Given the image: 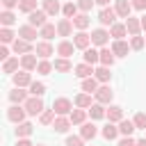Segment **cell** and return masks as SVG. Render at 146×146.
Wrapping results in <instances>:
<instances>
[{
	"label": "cell",
	"mask_w": 146,
	"mask_h": 146,
	"mask_svg": "<svg viewBox=\"0 0 146 146\" xmlns=\"http://www.w3.org/2000/svg\"><path fill=\"white\" fill-rule=\"evenodd\" d=\"M25 112L32 114V116L41 114V112H43V100H41V96H32V98H27V100H25Z\"/></svg>",
	"instance_id": "obj_1"
},
{
	"label": "cell",
	"mask_w": 146,
	"mask_h": 146,
	"mask_svg": "<svg viewBox=\"0 0 146 146\" xmlns=\"http://www.w3.org/2000/svg\"><path fill=\"white\" fill-rule=\"evenodd\" d=\"M52 110H55V114H57V116H66V114H71V112H73V105H71V100H68V98H57V100L52 103Z\"/></svg>",
	"instance_id": "obj_2"
},
{
	"label": "cell",
	"mask_w": 146,
	"mask_h": 146,
	"mask_svg": "<svg viewBox=\"0 0 146 146\" xmlns=\"http://www.w3.org/2000/svg\"><path fill=\"white\" fill-rule=\"evenodd\" d=\"M46 16H48V14H46L43 9H34V11L30 14L27 21H30L32 27H43V25H46Z\"/></svg>",
	"instance_id": "obj_3"
},
{
	"label": "cell",
	"mask_w": 146,
	"mask_h": 146,
	"mask_svg": "<svg viewBox=\"0 0 146 146\" xmlns=\"http://www.w3.org/2000/svg\"><path fill=\"white\" fill-rule=\"evenodd\" d=\"M114 18H116V9H110V7H103L100 9V14H98V21L103 23V25H114Z\"/></svg>",
	"instance_id": "obj_4"
},
{
	"label": "cell",
	"mask_w": 146,
	"mask_h": 146,
	"mask_svg": "<svg viewBox=\"0 0 146 146\" xmlns=\"http://www.w3.org/2000/svg\"><path fill=\"white\" fill-rule=\"evenodd\" d=\"M25 107H18V105H14V107H9V112H7V116H9V121H14V123H23V119H25Z\"/></svg>",
	"instance_id": "obj_5"
},
{
	"label": "cell",
	"mask_w": 146,
	"mask_h": 146,
	"mask_svg": "<svg viewBox=\"0 0 146 146\" xmlns=\"http://www.w3.org/2000/svg\"><path fill=\"white\" fill-rule=\"evenodd\" d=\"M71 32H73V21L71 18H62L57 23V34L59 36H71Z\"/></svg>",
	"instance_id": "obj_6"
},
{
	"label": "cell",
	"mask_w": 146,
	"mask_h": 146,
	"mask_svg": "<svg viewBox=\"0 0 146 146\" xmlns=\"http://www.w3.org/2000/svg\"><path fill=\"white\" fill-rule=\"evenodd\" d=\"M18 36H21V39H25V41H34L39 34H36V27H32V25L27 23V25L18 27Z\"/></svg>",
	"instance_id": "obj_7"
},
{
	"label": "cell",
	"mask_w": 146,
	"mask_h": 146,
	"mask_svg": "<svg viewBox=\"0 0 146 146\" xmlns=\"http://www.w3.org/2000/svg\"><path fill=\"white\" fill-rule=\"evenodd\" d=\"M107 39H110V32L107 30H94L91 32V43H96V46H105L107 43Z\"/></svg>",
	"instance_id": "obj_8"
},
{
	"label": "cell",
	"mask_w": 146,
	"mask_h": 146,
	"mask_svg": "<svg viewBox=\"0 0 146 146\" xmlns=\"http://www.w3.org/2000/svg\"><path fill=\"white\" fill-rule=\"evenodd\" d=\"M116 16H121V18H130V9H132V5L128 2V0H116Z\"/></svg>",
	"instance_id": "obj_9"
},
{
	"label": "cell",
	"mask_w": 146,
	"mask_h": 146,
	"mask_svg": "<svg viewBox=\"0 0 146 146\" xmlns=\"http://www.w3.org/2000/svg\"><path fill=\"white\" fill-rule=\"evenodd\" d=\"M73 43H75V48L87 50V48H89V43H91V34H87V32H78V34H75V39H73Z\"/></svg>",
	"instance_id": "obj_10"
},
{
	"label": "cell",
	"mask_w": 146,
	"mask_h": 146,
	"mask_svg": "<svg viewBox=\"0 0 146 146\" xmlns=\"http://www.w3.org/2000/svg\"><path fill=\"white\" fill-rule=\"evenodd\" d=\"M94 96H96V100H98L100 105H105V103H110V100H112V96H114V94H112V89H110V87H98V91H96Z\"/></svg>",
	"instance_id": "obj_11"
},
{
	"label": "cell",
	"mask_w": 146,
	"mask_h": 146,
	"mask_svg": "<svg viewBox=\"0 0 146 146\" xmlns=\"http://www.w3.org/2000/svg\"><path fill=\"white\" fill-rule=\"evenodd\" d=\"M14 52H16V55H27V52H32L30 41H25V39H16V41H14Z\"/></svg>",
	"instance_id": "obj_12"
},
{
	"label": "cell",
	"mask_w": 146,
	"mask_h": 146,
	"mask_svg": "<svg viewBox=\"0 0 146 146\" xmlns=\"http://www.w3.org/2000/svg\"><path fill=\"white\" fill-rule=\"evenodd\" d=\"M21 66H23V71H32V68L39 66V62H36V57H34L32 52H27V55L21 57Z\"/></svg>",
	"instance_id": "obj_13"
},
{
	"label": "cell",
	"mask_w": 146,
	"mask_h": 146,
	"mask_svg": "<svg viewBox=\"0 0 146 146\" xmlns=\"http://www.w3.org/2000/svg\"><path fill=\"white\" fill-rule=\"evenodd\" d=\"M128 50H130V48H128V43H125L123 39H119V41H114V43H112V52H114L116 57H125V55H128Z\"/></svg>",
	"instance_id": "obj_14"
},
{
	"label": "cell",
	"mask_w": 146,
	"mask_h": 146,
	"mask_svg": "<svg viewBox=\"0 0 146 146\" xmlns=\"http://www.w3.org/2000/svg\"><path fill=\"white\" fill-rule=\"evenodd\" d=\"M34 52H36L39 57H43V59H46V57H50V55H52V46H50L48 41H39V43H36V48H34Z\"/></svg>",
	"instance_id": "obj_15"
},
{
	"label": "cell",
	"mask_w": 146,
	"mask_h": 146,
	"mask_svg": "<svg viewBox=\"0 0 146 146\" xmlns=\"http://www.w3.org/2000/svg\"><path fill=\"white\" fill-rule=\"evenodd\" d=\"M107 119H110V123L123 121V110H121L119 105H110V110H107Z\"/></svg>",
	"instance_id": "obj_16"
},
{
	"label": "cell",
	"mask_w": 146,
	"mask_h": 146,
	"mask_svg": "<svg viewBox=\"0 0 146 146\" xmlns=\"http://www.w3.org/2000/svg\"><path fill=\"white\" fill-rule=\"evenodd\" d=\"M59 0H43V11L48 14V16H57L59 14Z\"/></svg>",
	"instance_id": "obj_17"
},
{
	"label": "cell",
	"mask_w": 146,
	"mask_h": 146,
	"mask_svg": "<svg viewBox=\"0 0 146 146\" xmlns=\"http://www.w3.org/2000/svg\"><path fill=\"white\" fill-rule=\"evenodd\" d=\"M14 84H16V87H27V84H32V78H30V73H27V71H21V73H16V75H14Z\"/></svg>",
	"instance_id": "obj_18"
},
{
	"label": "cell",
	"mask_w": 146,
	"mask_h": 146,
	"mask_svg": "<svg viewBox=\"0 0 146 146\" xmlns=\"http://www.w3.org/2000/svg\"><path fill=\"white\" fill-rule=\"evenodd\" d=\"M82 91L84 94H96L98 91V80L96 78H84L82 80Z\"/></svg>",
	"instance_id": "obj_19"
},
{
	"label": "cell",
	"mask_w": 146,
	"mask_h": 146,
	"mask_svg": "<svg viewBox=\"0 0 146 146\" xmlns=\"http://www.w3.org/2000/svg\"><path fill=\"white\" fill-rule=\"evenodd\" d=\"M52 128H55L57 132H66V130L71 128V119H66V116H57V119L52 121Z\"/></svg>",
	"instance_id": "obj_20"
},
{
	"label": "cell",
	"mask_w": 146,
	"mask_h": 146,
	"mask_svg": "<svg viewBox=\"0 0 146 146\" xmlns=\"http://www.w3.org/2000/svg\"><path fill=\"white\" fill-rule=\"evenodd\" d=\"M135 130H137V128H135V121H125V119L119 121V132H121L123 137H130Z\"/></svg>",
	"instance_id": "obj_21"
},
{
	"label": "cell",
	"mask_w": 146,
	"mask_h": 146,
	"mask_svg": "<svg viewBox=\"0 0 146 146\" xmlns=\"http://www.w3.org/2000/svg\"><path fill=\"white\" fill-rule=\"evenodd\" d=\"M125 30H128L132 36H137L139 30H141V21H137V18H125Z\"/></svg>",
	"instance_id": "obj_22"
},
{
	"label": "cell",
	"mask_w": 146,
	"mask_h": 146,
	"mask_svg": "<svg viewBox=\"0 0 146 146\" xmlns=\"http://www.w3.org/2000/svg\"><path fill=\"white\" fill-rule=\"evenodd\" d=\"M32 123H27V121H23V123H18V128H16V137H21V139H25V137H30L32 135Z\"/></svg>",
	"instance_id": "obj_23"
},
{
	"label": "cell",
	"mask_w": 146,
	"mask_h": 146,
	"mask_svg": "<svg viewBox=\"0 0 146 146\" xmlns=\"http://www.w3.org/2000/svg\"><path fill=\"white\" fill-rule=\"evenodd\" d=\"M96 132H98V130H96V125H94V123H82L80 137H82V139H94V137H96Z\"/></svg>",
	"instance_id": "obj_24"
},
{
	"label": "cell",
	"mask_w": 146,
	"mask_h": 146,
	"mask_svg": "<svg viewBox=\"0 0 146 146\" xmlns=\"http://www.w3.org/2000/svg\"><path fill=\"white\" fill-rule=\"evenodd\" d=\"M125 32H128V30H125V23H114V25L110 27V34H112L116 41H119L121 36H125Z\"/></svg>",
	"instance_id": "obj_25"
},
{
	"label": "cell",
	"mask_w": 146,
	"mask_h": 146,
	"mask_svg": "<svg viewBox=\"0 0 146 146\" xmlns=\"http://www.w3.org/2000/svg\"><path fill=\"white\" fill-rule=\"evenodd\" d=\"M73 48H75V43H71V41H62V43L57 46V52H59L62 57H71V55H73Z\"/></svg>",
	"instance_id": "obj_26"
},
{
	"label": "cell",
	"mask_w": 146,
	"mask_h": 146,
	"mask_svg": "<svg viewBox=\"0 0 146 146\" xmlns=\"http://www.w3.org/2000/svg\"><path fill=\"white\" fill-rule=\"evenodd\" d=\"M114 57H116V55H114L110 48H103V50H100V64H103V66H112V64H114Z\"/></svg>",
	"instance_id": "obj_27"
},
{
	"label": "cell",
	"mask_w": 146,
	"mask_h": 146,
	"mask_svg": "<svg viewBox=\"0 0 146 146\" xmlns=\"http://www.w3.org/2000/svg\"><path fill=\"white\" fill-rule=\"evenodd\" d=\"M91 73H94V68H91V64H78L75 66V75L78 78H91Z\"/></svg>",
	"instance_id": "obj_28"
},
{
	"label": "cell",
	"mask_w": 146,
	"mask_h": 146,
	"mask_svg": "<svg viewBox=\"0 0 146 146\" xmlns=\"http://www.w3.org/2000/svg\"><path fill=\"white\" fill-rule=\"evenodd\" d=\"M96 62H100V52L94 48H87L84 50V64H96Z\"/></svg>",
	"instance_id": "obj_29"
},
{
	"label": "cell",
	"mask_w": 146,
	"mask_h": 146,
	"mask_svg": "<svg viewBox=\"0 0 146 146\" xmlns=\"http://www.w3.org/2000/svg\"><path fill=\"white\" fill-rule=\"evenodd\" d=\"M52 66H55V71H59V73H68V71L73 68V66H71V62H68L66 57H62V59H55V64H52Z\"/></svg>",
	"instance_id": "obj_30"
},
{
	"label": "cell",
	"mask_w": 146,
	"mask_h": 146,
	"mask_svg": "<svg viewBox=\"0 0 146 146\" xmlns=\"http://www.w3.org/2000/svg\"><path fill=\"white\" fill-rule=\"evenodd\" d=\"M89 114H91V119H103V116H107V110L100 103H96V105L89 107Z\"/></svg>",
	"instance_id": "obj_31"
},
{
	"label": "cell",
	"mask_w": 146,
	"mask_h": 146,
	"mask_svg": "<svg viewBox=\"0 0 146 146\" xmlns=\"http://www.w3.org/2000/svg\"><path fill=\"white\" fill-rule=\"evenodd\" d=\"M55 32H57V27H55V25H50V23H46V25L39 30V36H43V39L48 41V39H52V36H55Z\"/></svg>",
	"instance_id": "obj_32"
},
{
	"label": "cell",
	"mask_w": 146,
	"mask_h": 146,
	"mask_svg": "<svg viewBox=\"0 0 146 146\" xmlns=\"http://www.w3.org/2000/svg\"><path fill=\"white\" fill-rule=\"evenodd\" d=\"M94 73H96L94 78H96L98 82H107V80H110V66H98Z\"/></svg>",
	"instance_id": "obj_33"
},
{
	"label": "cell",
	"mask_w": 146,
	"mask_h": 146,
	"mask_svg": "<svg viewBox=\"0 0 146 146\" xmlns=\"http://www.w3.org/2000/svg\"><path fill=\"white\" fill-rule=\"evenodd\" d=\"M75 105H78L80 110L91 107V94H80V96H75Z\"/></svg>",
	"instance_id": "obj_34"
},
{
	"label": "cell",
	"mask_w": 146,
	"mask_h": 146,
	"mask_svg": "<svg viewBox=\"0 0 146 146\" xmlns=\"http://www.w3.org/2000/svg\"><path fill=\"white\" fill-rule=\"evenodd\" d=\"M73 25H75V27H78V30L82 32V30H84V27L89 25V16H87V14H78V16L73 18Z\"/></svg>",
	"instance_id": "obj_35"
},
{
	"label": "cell",
	"mask_w": 146,
	"mask_h": 146,
	"mask_svg": "<svg viewBox=\"0 0 146 146\" xmlns=\"http://www.w3.org/2000/svg\"><path fill=\"white\" fill-rule=\"evenodd\" d=\"M116 135H119V128H116L114 123H107V125L103 128V137H105V139H116Z\"/></svg>",
	"instance_id": "obj_36"
},
{
	"label": "cell",
	"mask_w": 146,
	"mask_h": 146,
	"mask_svg": "<svg viewBox=\"0 0 146 146\" xmlns=\"http://www.w3.org/2000/svg\"><path fill=\"white\" fill-rule=\"evenodd\" d=\"M62 11H64V16H66V18H71V21H73V18L78 16V5L68 2V5H64V7H62Z\"/></svg>",
	"instance_id": "obj_37"
},
{
	"label": "cell",
	"mask_w": 146,
	"mask_h": 146,
	"mask_svg": "<svg viewBox=\"0 0 146 146\" xmlns=\"http://www.w3.org/2000/svg\"><path fill=\"white\" fill-rule=\"evenodd\" d=\"M16 68H18V59H16V57L5 59V64H2V71H5V73H14Z\"/></svg>",
	"instance_id": "obj_38"
},
{
	"label": "cell",
	"mask_w": 146,
	"mask_h": 146,
	"mask_svg": "<svg viewBox=\"0 0 146 146\" xmlns=\"http://www.w3.org/2000/svg\"><path fill=\"white\" fill-rule=\"evenodd\" d=\"M84 116H87L84 110H73L68 119H71V123H78V125H80V123H84Z\"/></svg>",
	"instance_id": "obj_39"
},
{
	"label": "cell",
	"mask_w": 146,
	"mask_h": 146,
	"mask_svg": "<svg viewBox=\"0 0 146 146\" xmlns=\"http://www.w3.org/2000/svg\"><path fill=\"white\" fill-rule=\"evenodd\" d=\"M18 9H21V11L32 14V11L36 9V0H21V2H18Z\"/></svg>",
	"instance_id": "obj_40"
},
{
	"label": "cell",
	"mask_w": 146,
	"mask_h": 146,
	"mask_svg": "<svg viewBox=\"0 0 146 146\" xmlns=\"http://www.w3.org/2000/svg\"><path fill=\"white\" fill-rule=\"evenodd\" d=\"M9 98H11V103H23V100H27V98H25V91H23L21 87H16V89L9 94Z\"/></svg>",
	"instance_id": "obj_41"
},
{
	"label": "cell",
	"mask_w": 146,
	"mask_h": 146,
	"mask_svg": "<svg viewBox=\"0 0 146 146\" xmlns=\"http://www.w3.org/2000/svg\"><path fill=\"white\" fill-rule=\"evenodd\" d=\"M43 91H46V84L43 82H32L30 84V94L32 96H43Z\"/></svg>",
	"instance_id": "obj_42"
},
{
	"label": "cell",
	"mask_w": 146,
	"mask_h": 146,
	"mask_svg": "<svg viewBox=\"0 0 146 146\" xmlns=\"http://www.w3.org/2000/svg\"><path fill=\"white\" fill-rule=\"evenodd\" d=\"M39 119H41V123H43V125L52 123V119H55V110H43V112L39 114Z\"/></svg>",
	"instance_id": "obj_43"
},
{
	"label": "cell",
	"mask_w": 146,
	"mask_h": 146,
	"mask_svg": "<svg viewBox=\"0 0 146 146\" xmlns=\"http://www.w3.org/2000/svg\"><path fill=\"white\" fill-rule=\"evenodd\" d=\"M14 21H16V16H14L11 11H2V14H0V23H2L5 27H9Z\"/></svg>",
	"instance_id": "obj_44"
},
{
	"label": "cell",
	"mask_w": 146,
	"mask_h": 146,
	"mask_svg": "<svg viewBox=\"0 0 146 146\" xmlns=\"http://www.w3.org/2000/svg\"><path fill=\"white\" fill-rule=\"evenodd\" d=\"M144 43H146V39L137 34V36H132V41H130V48H132V50H141V48H144Z\"/></svg>",
	"instance_id": "obj_45"
},
{
	"label": "cell",
	"mask_w": 146,
	"mask_h": 146,
	"mask_svg": "<svg viewBox=\"0 0 146 146\" xmlns=\"http://www.w3.org/2000/svg\"><path fill=\"white\" fill-rule=\"evenodd\" d=\"M11 39H14V32H11L9 27H2V30H0V41H2V43H9Z\"/></svg>",
	"instance_id": "obj_46"
},
{
	"label": "cell",
	"mask_w": 146,
	"mask_h": 146,
	"mask_svg": "<svg viewBox=\"0 0 146 146\" xmlns=\"http://www.w3.org/2000/svg\"><path fill=\"white\" fill-rule=\"evenodd\" d=\"M36 71L46 75V73H50V71H52V64H50L48 59H41V62H39V66H36Z\"/></svg>",
	"instance_id": "obj_47"
},
{
	"label": "cell",
	"mask_w": 146,
	"mask_h": 146,
	"mask_svg": "<svg viewBox=\"0 0 146 146\" xmlns=\"http://www.w3.org/2000/svg\"><path fill=\"white\" fill-rule=\"evenodd\" d=\"M132 121H135V128H141V130H146V114H144V112H139V114H137Z\"/></svg>",
	"instance_id": "obj_48"
},
{
	"label": "cell",
	"mask_w": 146,
	"mask_h": 146,
	"mask_svg": "<svg viewBox=\"0 0 146 146\" xmlns=\"http://www.w3.org/2000/svg\"><path fill=\"white\" fill-rule=\"evenodd\" d=\"M94 2L96 0H78V9H82V14H84V11H89L94 7Z\"/></svg>",
	"instance_id": "obj_49"
},
{
	"label": "cell",
	"mask_w": 146,
	"mask_h": 146,
	"mask_svg": "<svg viewBox=\"0 0 146 146\" xmlns=\"http://www.w3.org/2000/svg\"><path fill=\"white\" fill-rule=\"evenodd\" d=\"M82 137H73V135H68L66 137V146H82Z\"/></svg>",
	"instance_id": "obj_50"
},
{
	"label": "cell",
	"mask_w": 146,
	"mask_h": 146,
	"mask_svg": "<svg viewBox=\"0 0 146 146\" xmlns=\"http://www.w3.org/2000/svg\"><path fill=\"white\" fill-rule=\"evenodd\" d=\"M18 2H21V0H2V5H5V9H7V11H9V9H14Z\"/></svg>",
	"instance_id": "obj_51"
},
{
	"label": "cell",
	"mask_w": 146,
	"mask_h": 146,
	"mask_svg": "<svg viewBox=\"0 0 146 146\" xmlns=\"http://www.w3.org/2000/svg\"><path fill=\"white\" fill-rule=\"evenodd\" d=\"M119 146H137V141H135V139H130V137H123V139L119 141Z\"/></svg>",
	"instance_id": "obj_52"
},
{
	"label": "cell",
	"mask_w": 146,
	"mask_h": 146,
	"mask_svg": "<svg viewBox=\"0 0 146 146\" xmlns=\"http://www.w3.org/2000/svg\"><path fill=\"white\" fill-rule=\"evenodd\" d=\"M130 5H132L135 9H146V0H132Z\"/></svg>",
	"instance_id": "obj_53"
},
{
	"label": "cell",
	"mask_w": 146,
	"mask_h": 146,
	"mask_svg": "<svg viewBox=\"0 0 146 146\" xmlns=\"http://www.w3.org/2000/svg\"><path fill=\"white\" fill-rule=\"evenodd\" d=\"M0 59H9V50H7L5 46L0 48Z\"/></svg>",
	"instance_id": "obj_54"
},
{
	"label": "cell",
	"mask_w": 146,
	"mask_h": 146,
	"mask_svg": "<svg viewBox=\"0 0 146 146\" xmlns=\"http://www.w3.org/2000/svg\"><path fill=\"white\" fill-rule=\"evenodd\" d=\"M16 146H32V141L25 137V139H18V141H16Z\"/></svg>",
	"instance_id": "obj_55"
},
{
	"label": "cell",
	"mask_w": 146,
	"mask_h": 146,
	"mask_svg": "<svg viewBox=\"0 0 146 146\" xmlns=\"http://www.w3.org/2000/svg\"><path fill=\"white\" fill-rule=\"evenodd\" d=\"M96 5H100V7H107V5H110V0H96Z\"/></svg>",
	"instance_id": "obj_56"
},
{
	"label": "cell",
	"mask_w": 146,
	"mask_h": 146,
	"mask_svg": "<svg viewBox=\"0 0 146 146\" xmlns=\"http://www.w3.org/2000/svg\"><path fill=\"white\" fill-rule=\"evenodd\" d=\"M137 146H146V139H139V141H137Z\"/></svg>",
	"instance_id": "obj_57"
},
{
	"label": "cell",
	"mask_w": 146,
	"mask_h": 146,
	"mask_svg": "<svg viewBox=\"0 0 146 146\" xmlns=\"http://www.w3.org/2000/svg\"><path fill=\"white\" fill-rule=\"evenodd\" d=\"M141 27L146 30V16H141Z\"/></svg>",
	"instance_id": "obj_58"
}]
</instances>
